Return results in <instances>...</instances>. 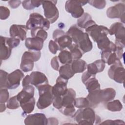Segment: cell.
<instances>
[{"mask_svg": "<svg viewBox=\"0 0 125 125\" xmlns=\"http://www.w3.org/2000/svg\"><path fill=\"white\" fill-rule=\"evenodd\" d=\"M101 124H106V125H125V122L121 120H106L101 123Z\"/></svg>", "mask_w": 125, "mask_h": 125, "instance_id": "7bdbcfd3", "label": "cell"}, {"mask_svg": "<svg viewBox=\"0 0 125 125\" xmlns=\"http://www.w3.org/2000/svg\"><path fill=\"white\" fill-rule=\"evenodd\" d=\"M48 119L43 113H37L30 114L24 120V124L29 125H47Z\"/></svg>", "mask_w": 125, "mask_h": 125, "instance_id": "ffe728a7", "label": "cell"}, {"mask_svg": "<svg viewBox=\"0 0 125 125\" xmlns=\"http://www.w3.org/2000/svg\"><path fill=\"white\" fill-rule=\"evenodd\" d=\"M108 34L115 36V45L117 46L124 48L125 47V30L124 24L121 22H115L112 24L109 29Z\"/></svg>", "mask_w": 125, "mask_h": 125, "instance_id": "ba28073f", "label": "cell"}, {"mask_svg": "<svg viewBox=\"0 0 125 125\" xmlns=\"http://www.w3.org/2000/svg\"><path fill=\"white\" fill-rule=\"evenodd\" d=\"M35 105V99L34 97L32 98L30 101L23 104H20V106L25 114H28L31 113L34 109Z\"/></svg>", "mask_w": 125, "mask_h": 125, "instance_id": "f546056e", "label": "cell"}, {"mask_svg": "<svg viewBox=\"0 0 125 125\" xmlns=\"http://www.w3.org/2000/svg\"><path fill=\"white\" fill-rule=\"evenodd\" d=\"M9 98V92L7 88H0V103H5L7 102Z\"/></svg>", "mask_w": 125, "mask_h": 125, "instance_id": "f35d334b", "label": "cell"}, {"mask_svg": "<svg viewBox=\"0 0 125 125\" xmlns=\"http://www.w3.org/2000/svg\"><path fill=\"white\" fill-rule=\"evenodd\" d=\"M59 62V61L57 56L54 57L51 61V65L52 67L56 71H59L60 68V64Z\"/></svg>", "mask_w": 125, "mask_h": 125, "instance_id": "b9f144b4", "label": "cell"}, {"mask_svg": "<svg viewBox=\"0 0 125 125\" xmlns=\"http://www.w3.org/2000/svg\"><path fill=\"white\" fill-rule=\"evenodd\" d=\"M71 66L75 74L83 72L87 67L86 62L80 59L72 61L71 63Z\"/></svg>", "mask_w": 125, "mask_h": 125, "instance_id": "4316f807", "label": "cell"}, {"mask_svg": "<svg viewBox=\"0 0 125 125\" xmlns=\"http://www.w3.org/2000/svg\"><path fill=\"white\" fill-rule=\"evenodd\" d=\"M8 3L9 6L14 9L17 8L21 3V0H9L8 1Z\"/></svg>", "mask_w": 125, "mask_h": 125, "instance_id": "f6af8a7d", "label": "cell"}, {"mask_svg": "<svg viewBox=\"0 0 125 125\" xmlns=\"http://www.w3.org/2000/svg\"><path fill=\"white\" fill-rule=\"evenodd\" d=\"M47 119H48V121H51V122H53V125H57L58 124V120L56 118H49Z\"/></svg>", "mask_w": 125, "mask_h": 125, "instance_id": "7dc6e473", "label": "cell"}, {"mask_svg": "<svg viewBox=\"0 0 125 125\" xmlns=\"http://www.w3.org/2000/svg\"><path fill=\"white\" fill-rule=\"evenodd\" d=\"M109 78L114 80L116 82L123 83L125 78V68L120 60L113 64L108 71Z\"/></svg>", "mask_w": 125, "mask_h": 125, "instance_id": "8fae6325", "label": "cell"}, {"mask_svg": "<svg viewBox=\"0 0 125 125\" xmlns=\"http://www.w3.org/2000/svg\"><path fill=\"white\" fill-rule=\"evenodd\" d=\"M10 14V10L8 8L3 6L0 7V19L1 20H6L9 17Z\"/></svg>", "mask_w": 125, "mask_h": 125, "instance_id": "ab89813d", "label": "cell"}, {"mask_svg": "<svg viewBox=\"0 0 125 125\" xmlns=\"http://www.w3.org/2000/svg\"><path fill=\"white\" fill-rule=\"evenodd\" d=\"M19 101L17 98V95L14 96L10 98L7 102L6 106L8 108L10 109H15L19 107L20 104H19Z\"/></svg>", "mask_w": 125, "mask_h": 125, "instance_id": "e575fe53", "label": "cell"}, {"mask_svg": "<svg viewBox=\"0 0 125 125\" xmlns=\"http://www.w3.org/2000/svg\"><path fill=\"white\" fill-rule=\"evenodd\" d=\"M6 42L8 46L12 49L18 46L20 43V40L16 38L6 37Z\"/></svg>", "mask_w": 125, "mask_h": 125, "instance_id": "74e56055", "label": "cell"}, {"mask_svg": "<svg viewBox=\"0 0 125 125\" xmlns=\"http://www.w3.org/2000/svg\"><path fill=\"white\" fill-rule=\"evenodd\" d=\"M37 88L39 93V98L37 103V107L42 109L48 107L52 103L54 98L52 86L47 83L41 85Z\"/></svg>", "mask_w": 125, "mask_h": 125, "instance_id": "8992f818", "label": "cell"}, {"mask_svg": "<svg viewBox=\"0 0 125 125\" xmlns=\"http://www.w3.org/2000/svg\"><path fill=\"white\" fill-rule=\"evenodd\" d=\"M44 40L38 37L27 38L25 40V45L29 50L39 51L43 47Z\"/></svg>", "mask_w": 125, "mask_h": 125, "instance_id": "44dd1931", "label": "cell"}, {"mask_svg": "<svg viewBox=\"0 0 125 125\" xmlns=\"http://www.w3.org/2000/svg\"><path fill=\"white\" fill-rule=\"evenodd\" d=\"M35 88L31 84L23 87L22 90L17 95V98L20 104L30 101L34 95Z\"/></svg>", "mask_w": 125, "mask_h": 125, "instance_id": "ac0fdd59", "label": "cell"}, {"mask_svg": "<svg viewBox=\"0 0 125 125\" xmlns=\"http://www.w3.org/2000/svg\"><path fill=\"white\" fill-rule=\"evenodd\" d=\"M56 0H43L42 5L45 18L50 23L55 22L59 18V11L56 6Z\"/></svg>", "mask_w": 125, "mask_h": 125, "instance_id": "9c48e42d", "label": "cell"}, {"mask_svg": "<svg viewBox=\"0 0 125 125\" xmlns=\"http://www.w3.org/2000/svg\"><path fill=\"white\" fill-rule=\"evenodd\" d=\"M66 34L71 38L74 43L77 44L83 53L89 52L92 49V43L88 35L86 32H83L77 25L71 26Z\"/></svg>", "mask_w": 125, "mask_h": 125, "instance_id": "7a4b0ae2", "label": "cell"}, {"mask_svg": "<svg viewBox=\"0 0 125 125\" xmlns=\"http://www.w3.org/2000/svg\"><path fill=\"white\" fill-rule=\"evenodd\" d=\"M24 77V74L20 69H16L8 74L7 76V88L13 89L16 88L20 84V81Z\"/></svg>", "mask_w": 125, "mask_h": 125, "instance_id": "2e32d148", "label": "cell"}, {"mask_svg": "<svg viewBox=\"0 0 125 125\" xmlns=\"http://www.w3.org/2000/svg\"><path fill=\"white\" fill-rule=\"evenodd\" d=\"M101 58L104 63L108 65L115 63L116 62L120 60L116 53V50L113 51H103L101 53Z\"/></svg>", "mask_w": 125, "mask_h": 125, "instance_id": "cb8c5ba5", "label": "cell"}, {"mask_svg": "<svg viewBox=\"0 0 125 125\" xmlns=\"http://www.w3.org/2000/svg\"><path fill=\"white\" fill-rule=\"evenodd\" d=\"M30 78H29V75H26L23 79L22 80V86H25L26 85H28L30 84Z\"/></svg>", "mask_w": 125, "mask_h": 125, "instance_id": "bcb514c9", "label": "cell"}, {"mask_svg": "<svg viewBox=\"0 0 125 125\" xmlns=\"http://www.w3.org/2000/svg\"><path fill=\"white\" fill-rule=\"evenodd\" d=\"M41 52L29 50L25 51L21 58L20 68L23 72L31 71L34 67V62L38 61L41 57Z\"/></svg>", "mask_w": 125, "mask_h": 125, "instance_id": "52a82bcc", "label": "cell"}, {"mask_svg": "<svg viewBox=\"0 0 125 125\" xmlns=\"http://www.w3.org/2000/svg\"><path fill=\"white\" fill-rule=\"evenodd\" d=\"M35 36L40 37L45 41L47 38V33L45 31V30L40 29L36 32Z\"/></svg>", "mask_w": 125, "mask_h": 125, "instance_id": "ee69618b", "label": "cell"}, {"mask_svg": "<svg viewBox=\"0 0 125 125\" xmlns=\"http://www.w3.org/2000/svg\"><path fill=\"white\" fill-rule=\"evenodd\" d=\"M115 95L114 89L110 87L89 92L86 98L89 102V106L95 107L101 102H107L113 100Z\"/></svg>", "mask_w": 125, "mask_h": 125, "instance_id": "3957f363", "label": "cell"}, {"mask_svg": "<svg viewBox=\"0 0 125 125\" xmlns=\"http://www.w3.org/2000/svg\"><path fill=\"white\" fill-rule=\"evenodd\" d=\"M58 58L59 61L63 64H71L73 60L71 53L66 50L61 51Z\"/></svg>", "mask_w": 125, "mask_h": 125, "instance_id": "f1b7e54d", "label": "cell"}, {"mask_svg": "<svg viewBox=\"0 0 125 125\" xmlns=\"http://www.w3.org/2000/svg\"><path fill=\"white\" fill-rule=\"evenodd\" d=\"M87 71L96 75L97 73L102 72L105 67V63L102 60H98L87 65Z\"/></svg>", "mask_w": 125, "mask_h": 125, "instance_id": "d4e9b609", "label": "cell"}, {"mask_svg": "<svg viewBox=\"0 0 125 125\" xmlns=\"http://www.w3.org/2000/svg\"><path fill=\"white\" fill-rule=\"evenodd\" d=\"M72 117L80 125H93L95 122L100 121V117L95 114L94 110L88 107L80 108Z\"/></svg>", "mask_w": 125, "mask_h": 125, "instance_id": "5b68a950", "label": "cell"}, {"mask_svg": "<svg viewBox=\"0 0 125 125\" xmlns=\"http://www.w3.org/2000/svg\"><path fill=\"white\" fill-rule=\"evenodd\" d=\"M85 30L86 33L95 42L107 36L108 34V29L106 27L103 25H98L96 23L88 27Z\"/></svg>", "mask_w": 125, "mask_h": 125, "instance_id": "4fadbf2b", "label": "cell"}, {"mask_svg": "<svg viewBox=\"0 0 125 125\" xmlns=\"http://www.w3.org/2000/svg\"><path fill=\"white\" fill-rule=\"evenodd\" d=\"M30 83L37 87L44 84L48 83L46 76L42 72L39 71H33L29 75Z\"/></svg>", "mask_w": 125, "mask_h": 125, "instance_id": "7402d4cb", "label": "cell"}, {"mask_svg": "<svg viewBox=\"0 0 125 125\" xmlns=\"http://www.w3.org/2000/svg\"><path fill=\"white\" fill-rule=\"evenodd\" d=\"M53 38L55 42L59 47V50L62 51L65 48H69L72 44L71 38L60 29L55 30L53 33Z\"/></svg>", "mask_w": 125, "mask_h": 125, "instance_id": "7c38bea8", "label": "cell"}, {"mask_svg": "<svg viewBox=\"0 0 125 125\" xmlns=\"http://www.w3.org/2000/svg\"><path fill=\"white\" fill-rule=\"evenodd\" d=\"M59 71L60 76L66 80L71 78L75 75V73L72 69L71 64H65L61 66Z\"/></svg>", "mask_w": 125, "mask_h": 125, "instance_id": "83f0119b", "label": "cell"}, {"mask_svg": "<svg viewBox=\"0 0 125 125\" xmlns=\"http://www.w3.org/2000/svg\"><path fill=\"white\" fill-rule=\"evenodd\" d=\"M8 74L5 71L0 70V88H7V76Z\"/></svg>", "mask_w": 125, "mask_h": 125, "instance_id": "d590c367", "label": "cell"}, {"mask_svg": "<svg viewBox=\"0 0 125 125\" xmlns=\"http://www.w3.org/2000/svg\"><path fill=\"white\" fill-rule=\"evenodd\" d=\"M68 80L59 76L57 80L56 84L52 86V93L54 97L62 96L64 95L67 91V84Z\"/></svg>", "mask_w": 125, "mask_h": 125, "instance_id": "e0dca14e", "label": "cell"}, {"mask_svg": "<svg viewBox=\"0 0 125 125\" xmlns=\"http://www.w3.org/2000/svg\"><path fill=\"white\" fill-rule=\"evenodd\" d=\"M27 29L26 25L13 24L10 28L11 37L18 38L21 41L26 40Z\"/></svg>", "mask_w": 125, "mask_h": 125, "instance_id": "d6986e66", "label": "cell"}, {"mask_svg": "<svg viewBox=\"0 0 125 125\" xmlns=\"http://www.w3.org/2000/svg\"><path fill=\"white\" fill-rule=\"evenodd\" d=\"M95 23L91 16L87 13H83V14L77 20V25L79 27L86 29L88 27Z\"/></svg>", "mask_w": 125, "mask_h": 125, "instance_id": "484cf974", "label": "cell"}, {"mask_svg": "<svg viewBox=\"0 0 125 125\" xmlns=\"http://www.w3.org/2000/svg\"><path fill=\"white\" fill-rule=\"evenodd\" d=\"M88 1L67 0L65 2V9L74 18H80L84 13L82 6L86 4Z\"/></svg>", "mask_w": 125, "mask_h": 125, "instance_id": "30bf717a", "label": "cell"}, {"mask_svg": "<svg viewBox=\"0 0 125 125\" xmlns=\"http://www.w3.org/2000/svg\"><path fill=\"white\" fill-rule=\"evenodd\" d=\"M48 47L50 52L53 54H55L57 53V51L59 50V46L58 45L57 43L53 40H50L49 41Z\"/></svg>", "mask_w": 125, "mask_h": 125, "instance_id": "60d3db41", "label": "cell"}, {"mask_svg": "<svg viewBox=\"0 0 125 125\" xmlns=\"http://www.w3.org/2000/svg\"><path fill=\"white\" fill-rule=\"evenodd\" d=\"M42 1L41 0H24L22 2L23 8L26 10L33 9L35 7H38L42 4Z\"/></svg>", "mask_w": 125, "mask_h": 125, "instance_id": "d6a6232c", "label": "cell"}, {"mask_svg": "<svg viewBox=\"0 0 125 125\" xmlns=\"http://www.w3.org/2000/svg\"><path fill=\"white\" fill-rule=\"evenodd\" d=\"M88 2L91 5L99 9H103L106 5V1L104 0H89Z\"/></svg>", "mask_w": 125, "mask_h": 125, "instance_id": "8d00e7d4", "label": "cell"}, {"mask_svg": "<svg viewBox=\"0 0 125 125\" xmlns=\"http://www.w3.org/2000/svg\"><path fill=\"white\" fill-rule=\"evenodd\" d=\"M68 49L70 50V52L71 54L73 60L80 59L83 56V53L75 43H72L71 46L68 48Z\"/></svg>", "mask_w": 125, "mask_h": 125, "instance_id": "1f68e13d", "label": "cell"}, {"mask_svg": "<svg viewBox=\"0 0 125 125\" xmlns=\"http://www.w3.org/2000/svg\"><path fill=\"white\" fill-rule=\"evenodd\" d=\"M106 108L111 111H120L123 108V105L119 100H115L108 102L106 104Z\"/></svg>", "mask_w": 125, "mask_h": 125, "instance_id": "4dcf8cb0", "label": "cell"}, {"mask_svg": "<svg viewBox=\"0 0 125 125\" xmlns=\"http://www.w3.org/2000/svg\"><path fill=\"white\" fill-rule=\"evenodd\" d=\"M0 112H2L4 111L6 109V106L4 104V103H0Z\"/></svg>", "mask_w": 125, "mask_h": 125, "instance_id": "c3c4849f", "label": "cell"}, {"mask_svg": "<svg viewBox=\"0 0 125 125\" xmlns=\"http://www.w3.org/2000/svg\"><path fill=\"white\" fill-rule=\"evenodd\" d=\"M50 22L46 18L37 13L30 15L29 19L26 22V26L27 29L31 30V35L34 37L36 32L40 29L47 30L50 27Z\"/></svg>", "mask_w": 125, "mask_h": 125, "instance_id": "277c9868", "label": "cell"}, {"mask_svg": "<svg viewBox=\"0 0 125 125\" xmlns=\"http://www.w3.org/2000/svg\"><path fill=\"white\" fill-rule=\"evenodd\" d=\"M74 105L77 108H83L89 106V102L86 98H79L75 99Z\"/></svg>", "mask_w": 125, "mask_h": 125, "instance_id": "836d02e7", "label": "cell"}, {"mask_svg": "<svg viewBox=\"0 0 125 125\" xmlns=\"http://www.w3.org/2000/svg\"><path fill=\"white\" fill-rule=\"evenodd\" d=\"M75 98V90L72 88H69L63 96L54 97L53 105L64 115L73 116L75 112L74 105Z\"/></svg>", "mask_w": 125, "mask_h": 125, "instance_id": "6da1fadb", "label": "cell"}, {"mask_svg": "<svg viewBox=\"0 0 125 125\" xmlns=\"http://www.w3.org/2000/svg\"><path fill=\"white\" fill-rule=\"evenodd\" d=\"M12 48H11L6 42V37L0 36V61L7 60L11 54Z\"/></svg>", "mask_w": 125, "mask_h": 125, "instance_id": "603a6c76", "label": "cell"}, {"mask_svg": "<svg viewBox=\"0 0 125 125\" xmlns=\"http://www.w3.org/2000/svg\"><path fill=\"white\" fill-rule=\"evenodd\" d=\"M125 6L123 3H118L109 7L106 10L107 16L111 19L119 18L123 23L125 22Z\"/></svg>", "mask_w": 125, "mask_h": 125, "instance_id": "9a60e30c", "label": "cell"}, {"mask_svg": "<svg viewBox=\"0 0 125 125\" xmlns=\"http://www.w3.org/2000/svg\"><path fill=\"white\" fill-rule=\"evenodd\" d=\"M95 75L86 71L82 76V82L85 84L89 93L100 89V84L96 79Z\"/></svg>", "mask_w": 125, "mask_h": 125, "instance_id": "5bb4252c", "label": "cell"}]
</instances>
